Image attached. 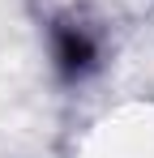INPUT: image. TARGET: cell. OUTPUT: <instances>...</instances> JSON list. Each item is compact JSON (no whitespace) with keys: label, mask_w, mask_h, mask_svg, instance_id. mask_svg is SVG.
Returning a JSON list of instances; mask_svg holds the SVG:
<instances>
[{"label":"cell","mask_w":154,"mask_h":158,"mask_svg":"<svg viewBox=\"0 0 154 158\" xmlns=\"http://www.w3.org/2000/svg\"><path fill=\"white\" fill-rule=\"evenodd\" d=\"M51 56H56V69H60L64 81L90 77L94 64H99L94 39H90L81 26H73V22H56V26H51Z\"/></svg>","instance_id":"6da1fadb"}]
</instances>
